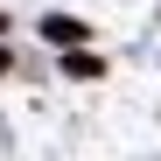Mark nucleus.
I'll return each instance as SVG.
<instances>
[{
	"label": "nucleus",
	"instance_id": "2",
	"mask_svg": "<svg viewBox=\"0 0 161 161\" xmlns=\"http://www.w3.org/2000/svg\"><path fill=\"white\" fill-rule=\"evenodd\" d=\"M0 70H7V56H0Z\"/></svg>",
	"mask_w": 161,
	"mask_h": 161
},
{
	"label": "nucleus",
	"instance_id": "1",
	"mask_svg": "<svg viewBox=\"0 0 161 161\" xmlns=\"http://www.w3.org/2000/svg\"><path fill=\"white\" fill-rule=\"evenodd\" d=\"M56 42H84V21H70V14H56V21H42Z\"/></svg>",
	"mask_w": 161,
	"mask_h": 161
}]
</instances>
